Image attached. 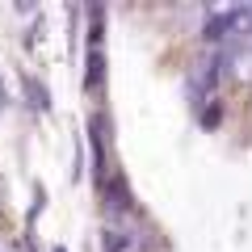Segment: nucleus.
<instances>
[{
  "label": "nucleus",
  "mask_w": 252,
  "mask_h": 252,
  "mask_svg": "<svg viewBox=\"0 0 252 252\" xmlns=\"http://www.w3.org/2000/svg\"><path fill=\"white\" fill-rule=\"evenodd\" d=\"M0 252H9V248H4V244H0Z\"/></svg>",
  "instance_id": "obj_1"
}]
</instances>
